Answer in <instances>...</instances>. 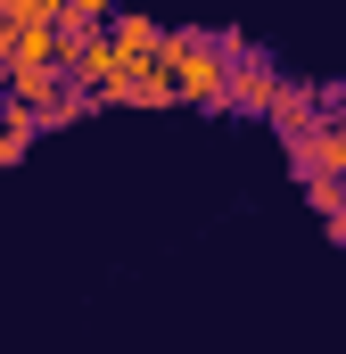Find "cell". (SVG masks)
Instances as JSON below:
<instances>
[{"instance_id": "1", "label": "cell", "mask_w": 346, "mask_h": 354, "mask_svg": "<svg viewBox=\"0 0 346 354\" xmlns=\"http://www.w3.org/2000/svg\"><path fill=\"white\" fill-rule=\"evenodd\" d=\"M165 75L181 91V107H223L231 99V33H181L165 41Z\"/></svg>"}, {"instance_id": "2", "label": "cell", "mask_w": 346, "mask_h": 354, "mask_svg": "<svg viewBox=\"0 0 346 354\" xmlns=\"http://www.w3.org/2000/svg\"><path fill=\"white\" fill-rule=\"evenodd\" d=\"M280 83H289V75L264 58L256 41H231V99H223V107H239V115H272Z\"/></svg>"}, {"instance_id": "3", "label": "cell", "mask_w": 346, "mask_h": 354, "mask_svg": "<svg viewBox=\"0 0 346 354\" xmlns=\"http://www.w3.org/2000/svg\"><path fill=\"white\" fill-rule=\"evenodd\" d=\"M264 124H272L280 140H297V132H313V124H322V83H297V75H289V83H280V99H272V115H264Z\"/></svg>"}, {"instance_id": "4", "label": "cell", "mask_w": 346, "mask_h": 354, "mask_svg": "<svg viewBox=\"0 0 346 354\" xmlns=\"http://www.w3.org/2000/svg\"><path fill=\"white\" fill-rule=\"evenodd\" d=\"M8 66H33V75H66V25H25Z\"/></svg>"}, {"instance_id": "5", "label": "cell", "mask_w": 346, "mask_h": 354, "mask_svg": "<svg viewBox=\"0 0 346 354\" xmlns=\"http://www.w3.org/2000/svg\"><path fill=\"white\" fill-rule=\"evenodd\" d=\"M33 115H42V132H75V124H91V115H99V99H91L83 83H58Z\"/></svg>"}, {"instance_id": "6", "label": "cell", "mask_w": 346, "mask_h": 354, "mask_svg": "<svg viewBox=\"0 0 346 354\" xmlns=\"http://www.w3.org/2000/svg\"><path fill=\"white\" fill-rule=\"evenodd\" d=\"M33 140H42V115L8 99V107H0V165H25V157H33Z\"/></svg>"}, {"instance_id": "7", "label": "cell", "mask_w": 346, "mask_h": 354, "mask_svg": "<svg viewBox=\"0 0 346 354\" xmlns=\"http://www.w3.org/2000/svg\"><path fill=\"white\" fill-rule=\"evenodd\" d=\"M305 206H313L322 223H338V214H346V181H330V174H322V181H305Z\"/></svg>"}, {"instance_id": "8", "label": "cell", "mask_w": 346, "mask_h": 354, "mask_svg": "<svg viewBox=\"0 0 346 354\" xmlns=\"http://www.w3.org/2000/svg\"><path fill=\"white\" fill-rule=\"evenodd\" d=\"M0 8H8L17 25H58V17H66V0H0Z\"/></svg>"}, {"instance_id": "9", "label": "cell", "mask_w": 346, "mask_h": 354, "mask_svg": "<svg viewBox=\"0 0 346 354\" xmlns=\"http://www.w3.org/2000/svg\"><path fill=\"white\" fill-rule=\"evenodd\" d=\"M116 8H124V0H66V17H75V25H107Z\"/></svg>"}, {"instance_id": "10", "label": "cell", "mask_w": 346, "mask_h": 354, "mask_svg": "<svg viewBox=\"0 0 346 354\" xmlns=\"http://www.w3.org/2000/svg\"><path fill=\"white\" fill-rule=\"evenodd\" d=\"M17 33H25V25H17V17H8V8H0V58H8V50H17Z\"/></svg>"}, {"instance_id": "11", "label": "cell", "mask_w": 346, "mask_h": 354, "mask_svg": "<svg viewBox=\"0 0 346 354\" xmlns=\"http://www.w3.org/2000/svg\"><path fill=\"white\" fill-rule=\"evenodd\" d=\"M0 107H8V58H0Z\"/></svg>"}]
</instances>
